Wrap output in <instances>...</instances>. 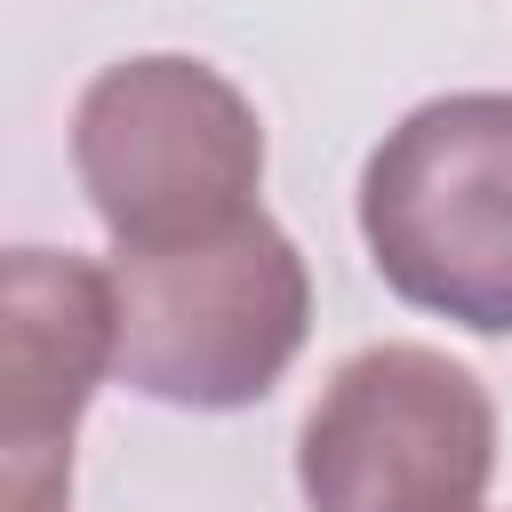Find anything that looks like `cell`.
<instances>
[{
    "label": "cell",
    "instance_id": "cell-4",
    "mask_svg": "<svg viewBox=\"0 0 512 512\" xmlns=\"http://www.w3.org/2000/svg\"><path fill=\"white\" fill-rule=\"evenodd\" d=\"M488 480L496 400L432 344L352 352L296 432V488L312 512H480Z\"/></svg>",
    "mask_w": 512,
    "mask_h": 512
},
{
    "label": "cell",
    "instance_id": "cell-5",
    "mask_svg": "<svg viewBox=\"0 0 512 512\" xmlns=\"http://www.w3.org/2000/svg\"><path fill=\"white\" fill-rule=\"evenodd\" d=\"M120 368L112 272L72 248L0 264V512L72 504V424Z\"/></svg>",
    "mask_w": 512,
    "mask_h": 512
},
{
    "label": "cell",
    "instance_id": "cell-1",
    "mask_svg": "<svg viewBox=\"0 0 512 512\" xmlns=\"http://www.w3.org/2000/svg\"><path fill=\"white\" fill-rule=\"evenodd\" d=\"M104 272L120 312L112 376L168 408H256L312 336V272L264 208L200 240L120 248Z\"/></svg>",
    "mask_w": 512,
    "mask_h": 512
},
{
    "label": "cell",
    "instance_id": "cell-3",
    "mask_svg": "<svg viewBox=\"0 0 512 512\" xmlns=\"http://www.w3.org/2000/svg\"><path fill=\"white\" fill-rule=\"evenodd\" d=\"M72 168L120 248H168L256 208L264 120L200 56H120L80 88Z\"/></svg>",
    "mask_w": 512,
    "mask_h": 512
},
{
    "label": "cell",
    "instance_id": "cell-2",
    "mask_svg": "<svg viewBox=\"0 0 512 512\" xmlns=\"http://www.w3.org/2000/svg\"><path fill=\"white\" fill-rule=\"evenodd\" d=\"M360 240L384 288L472 336H512V96L416 104L360 168Z\"/></svg>",
    "mask_w": 512,
    "mask_h": 512
}]
</instances>
